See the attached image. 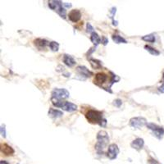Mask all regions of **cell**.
Listing matches in <instances>:
<instances>
[{"instance_id": "19", "label": "cell", "mask_w": 164, "mask_h": 164, "mask_svg": "<svg viewBox=\"0 0 164 164\" xmlns=\"http://www.w3.org/2000/svg\"><path fill=\"white\" fill-rule=\"evenodd\" d=\"M112 39H113V42H115L116 44H127L126 40H125L123 37L117 35H113L112 36Z\"/></svg>"}, {"instance_id": "17", "label": "cell", "mask_w": 164, "mask_h": 164, "mask_svg": "<svg viewBox=\"0 0 164 164\" xmlns=\"http://www.w3.org/2000/svg\"><path fill=\"white\" fill-rule=\"evenodd\" d=\"M90 63L91 65L92 68H94L95 70H99V69H101L103 67V65H102V62L99 60L98 59H94V58H90Z\"/></svg>"}, {"instance_id": "23", "label": "cell", "mask_w": 164, "mask_h": 164, "mask_svg": "<svg viewBox=\"0 0 164 164\" xmlns=\"http://www.w3.org/2000/svg\"><path fill=\"white\" fill-rule=\"evenodd\" d=\"M122 99H117L113 101V105L116 106L117 108H120V107L122 106Z\"/></svg>"}, {"instance_id": "5", "label": "cell", "mask_w": 164, "mask_h": 164, "mask_svg": "<svg viewBox=\"0 0 164 164\" xmlns=\"http://www.w3.org/2000/svg\"><path fill=\"white\" fill-rule=\"evenodd\" d=\"M52 98L58 99V100H62V99H67L70 97V93L66 89H58L55 88L52 91Z\"/></svg>"}, {"instance_id": "31", "label": "cell", "mask_w": 164, "mask_h": 164, "mask_svg": "<svg viewBox=\"0 0 164 164\" xmlns=\"http://www.w3.org/2000/svg\"><path fill=\"white\" fill-rule=\"evenodd\" d=\"M0 164H8V162L6 161H4V160H1V161H0Z\"/></svg>"}, {"instance_id": "27", "label": "cell", "mask_w": 164, "mask_h": 164, "mask_svg": "<svg viewBox=\"0 0 164 164\" xmlns=\"http://www.w3.org/2000/svg\"><path fill=\"white\" fill-rule=\"evenodd\" d=\"M101 43H102V44H103L104 46L107 45V44H108V39L106 36H102V39H101Z\"/></svg>"}, {"instance_id": "13", "label": "cell", "mask_w": 164, "mask_h": 164, "mask_svg": "<svg viewBox=\"0 0 164 164\" xmlns=\"http://www.w3.org/2000/svg\"><path fill=\"white\" fill-rule=\"evenodd\" d=\"M1 153L5 156H12L15 153V150L8 144H1Z\"/></svg>"}, {"instance_id": "14", "label": "cell", "mask_w": 164, "mask_h": 164, "mask_svg": "<svg viewBox=\"0 0 164 164\" xmlns=\"http://www.w3.org/2000/svg\"><path fill=\"white\" fill-rule=\"evenodd\" d=\"M144 145V141L142 138H137L135 140H134L131 144V148L136 149V150H140L143 149Z\"/></svg>"}, {"instance_id": "30", "label": "cell", "mask_w": 164, "mask_h": 164, "mask_svg": "<svg viewBox=\"0 0 164 164\" xmlns=\"http://www.w3.org/2000/svg\"><path fill=\"white\" fill-rule=\"evenodd\" d=\"M63 6L65 7V8H71V3H63Z\"/></svg>"}, {"instance_id": "29", "label": "cell", "mask_w": 164, "mask_h": 164, "mask_svg": "<svg viewBox=\"0 0 164 164\" xmlns=\"http://www.w3.org/2000/svg\"><path fill=\"white\" fill-rule=\"evenodd\" d=\"M158 91L160 93H164V84H162L160 87H158Z\"/></svg>"}, {"instance_id": "22", "label": "cell", "mask_w": 164, "mask_h": 164, "mask_svg": "<svg viewBox=\"0 0 164 164\" xmlns=\"http://www.w3.org/2000/svg\"><path fill=\"white\" fill-rule=\"evenodd\" d=\"M49 48L51 49L52 51L57 52L58 51V48H59V44L56 41H52L49 44Z\"/></svg>"}, {"instance_id": "7", "label": "cell", "mask_w": 164, "mask_h": 164, "mask_svg": "<svg viewBox=\"0 0 164 164\" xmlns=\"http://www.w3.org/2000/svg\"><path fill=\"white\" fill-rule=\"evenodd\" d=\"M147 124H148L147 120L144 117H132L130 120V126L131 127L135 128V129H140V128L144 127Z\"/></svg>"}, {"instance_id": "20", "label": "cell", "mask_w": 164, "mask_h": 164, "mask_svg": "<svg viewBox=\"0 0 164 164\" xmlns=\"http://www.w3.org/2000/svg\"><path fill=\"white\" fill-rule=\"evenodd\" d=\"M144 49H145V50L149 52L150 54L154 55V56H158V55L160 54V52L157 50L156 49H154V48L151 47V46L144 45Z\"/></svg>"}, {"instance_id": "28", "label": "cell", "mask_w": 164, "mask_h": 164, "mask_svg": "<svg viewBox=\"0 0 164 164\" xmlns=\"http://www.w3.org/2000/svg\"><path fill=\"white\" fill-rule=\"evenodd\" d=\"M107 125V120L106 119H103V121L100 122V124H99V126H102V127H104V126H106Z\"/></svg>"}, {"instance_id": "1", "label": "cell", "mask_w": 164, "mask_h": 164, "mask_svg": "<svg viewBox=\"0 0 164 164\" xmlns=\"http://www.w3.org/2000/svg\"><path fill=\"white\" fill-rule=\"evenodd\" d=\"M109 143V136L108 134L105 131H99L97 134V143L94 146L95 150L99 155L104 153V149Z\"/></svg>"}, {"instance_id": "21", "label": "cell", "mask_w": 164, "mask_h": 164, "mask_svg": "<svg viewBox=\"0 0 164 164\" xmlns=\"http://www.w3.org/2000/svg\"><path fill=\"white\" fill-rule=\"evenodd\" d=\"M142 40H143L144 41H146V42L154 43L156 39H155L154 35L150 34V35H144V36L142 37Z\"/></svg>"}, {"instance_id": "24", "label": "cell", "mask_w": 164, "mask_h": 164, "mask_svg": "<svg viewBox=\"0 0 164 164\" xmlns=\"http://www.w3.org/2000/svg\"><path fill=\"white\" fill-rule=\"evenodd\" d=\"M86 31L88 32V33L92 34L94 32V27L92 26V25L90 23H87L86 25Z\"/></svg>"}, {"instance_id": "15", "label": "cell", "mask_w": 164, "mask_h": 164, "mask_svg": "<svg viewBox=\"0 0 164 164\" xmlns=\"http://www.w3.org/2000/svg\"><path fill=\"white\" fill-rule=\"evenodd\" d=\"M63 62L64 64L69 67H72L76 65V60L74 59L72 56L68 54H64L63 56Z\"/></svg>"}, {"instance_id": "9", "label": "cell", "mask_w": 164, "mask_h": 164, "mask_svg": "<svg viewBox=\"0 0 164 164\" xmlns=\"http://www.w3.org/2000/svg\"><path fill=\"white\" fill-rule=\"evenodd\" d=\"M119 153V148L118 146L116 144H112L108 146V157L111 159H116L117 155Z\"/></svg>"}, {"instance_id": "3", "label": "cell", "mask_w": 164, "mask_h": 164, "mask_svg": "<svg viewBox=\"0 0 164 164\" xmlns=\"http://www.w3.org/2000/svg\"><path fill=\"white\" fill-rule=\"evenodd\" d=\"M51 102L53 103V105H54L57 108H60L64 111H67V112H74L77 110V106L76 104H74L70 102H67V101H62V100H58L53 98H51Z\"/></svg>"}, {"instance_id": "32", "label": "cell", "mask_w": 164, "mask_h": 164, "mask_svg": "<svg viewBox=\"0 0 164 164\" xmlns=\"http://www.w3.org/2000/svg\"><path fill=\"white\" fill-rule=\"evenodd\" d=\"M162 81H164V72H163V75H162Z\"/></svg>"}, {"instance_id": "25", "label": "cell", "mask_w": 164, "mask_h": 164, "mask_svg": "<svg viewBox=\"0 0 164 164\" xmlns=\"http://www.w3.org/2000/svg\"><path fill=\"white\" fill-rule=\"evenodd\" d=\"M0 132H1V135H2L3 138L6 137V128H5V126H4V125H2V126H1Z\"/></svg>"}, {"instance_id": "2", "label": "cell", "mask_w": 164, "mask_h": 164, "mask_svg": "<svg viewBox=\"0 0 164 164\" xmlns=\"http://www.w3.org/2000/svg\"><path fill=\"white\" fill-rule=\"evenodd\" d=\"M85 118L91 124H100L103 121V113L94 109H89L85 114Z\"/></svg>"}, {"instance_id": "16", "label": "cell", "mask_w": 164, "mask_h": 164, "mask_svg": "<svg viewBox=\"0 0 164 164\" xmlns=\"http://www.w3.org/2000/svg\"><path fill=\"white\" fill-rule=\"evenodd\" d=\"M48 115L51 118H59V117L63 116V113L59 111V110L54 109V108H49V112H48Z\"/></svg>"}, {"instance_id": "26", "label": "cell", "mask_w": 164, "mask_h": 164, "mask_svg": "<svg viewBox=\"0 0 164 164\" xmlns=\"http://www.w3.org/2000/svg\"><path fill=\"white\" fill-rule=\"evenodd\" d=\"M116 12H117V8H116V7L112 8V9L110 11V17L112 18V20H114V19H113V17H114V15L116 14Z\"/></svg>"}, {"instance_id": "18", "label": "cell", "mask_w": 164, "mask_h": 164, "mask_svg": "<svg viewBox=\"0 0 164 164\" xmlns=\"http://www.w3.org/2000/svg\"><path fill=\"white\" fill-rule=\"evenodd\" d=\"M90 40L94 44V45L96 46V47L101 43L100 37H99V35L95 31H94L93 33L90 34Z\"/></svg>"}, {"instance_id": "10", "label": "cell", "mask_w": 164, "mask_h": 164, "mask_svg": "<svg viewBox=\"0 0 164 164\" xmlns=\"http://www.w3.org/2000/svg\"><path fill=\"white\" fill-rule=\"evenodd\" d=\"M68 18L71 21H72L74 23H76L81 18V12L78 9L71 10L68 14Z\"/></svg>"}, {"instance_id": "6", "label": "cell", "mask_w": 164, "mask_h": 164, "mask_svg": "<svg viewBox=\"0 0 164 164\" xmlns=\"http://www.w3.org/2000/svg\"><path fill=\"white\" fill-rule=\"evenodd\" d=\"M146 126L149 128V130L153 131V134L156 138H158V140H162V136L164 135V129L161 126H159L158 125L154 123H148L146 125Z\"/></svg>"}, {"instance_id": "8", "label": "cell", "mask_w": 164, "mask_h": 164, "mask_svg": "<svg viewBox=\"0 0 164 164\" xmlns=\"http://www.w3.org/2000/svg\"><path fill=\"white\" fill-rule=\"evenodd\" d=\"M108 80V76L103 72H99L97 73L94 78V83L98 86L102 87L103 85H104Z\"/></svg>"}, {"instance_id": "4", "label": "cell", "mask_w": 164, "mask_h": 164, "mask_svg": "<svg viewBox=\"0 0 164 164\" xmlns=\"http://www.w3.org/2000/svg\"><path fill=\"white\" fill-rule=\"evenodd\" d=\"M63 3L58 0H51L49 1V8L53 10L58 13V15L61 17L62 18L66 19V16H67V11L66 8H63Z\"/></svg>"}, {"instance_id": "11", "label": "cell", "mask_w": 164, "mask_h": 164, "mask_svg": "<svg viewBox=\"0 0 164 164\" xmlns=\"http://www.w3.org/2000/svg\"><path fill=\"white\" fill-rule=\"evenodd\" d=\"M33 43L34 45L39 50L44 49L47 46H49V44H50V42H49L48 40H44V39H40V38L35 39L33 41Z\"/></svg>"}, {"instance_id": "12", "label": "cell", "mask_w": 164, "mask_h": 164, "mask_svg": "<svg viewBox=\"0 0 164 164\" xmlns=\"http://www.w3.org/2000/svg\"><path fill=\"white\" fill-rule=\"evenodd\" d=\"M76 71L79 73L80 76H84L85 78H88L93 76V72L89 71V69H87V67H85V66H78L76 67Z\"/></svg>"}]
</instances>
